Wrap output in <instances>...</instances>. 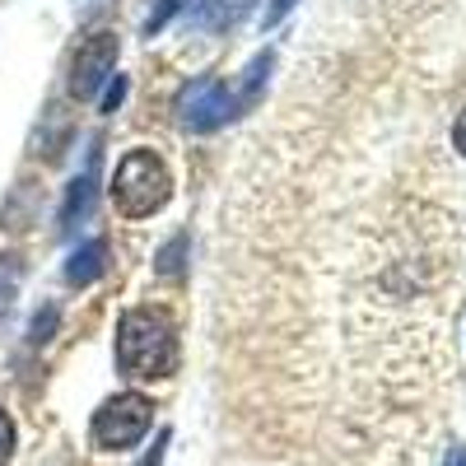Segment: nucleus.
Listing matches in <instances>:
<instances>
[{"mask_svg":"<svg viewBox=\"0 0 466 466\" xmlns=\"http://www.w3.org/2000/svg\"><path fill=\"white\" fill-rule=\"evenodd\" d=\"M116 369L140 382L173 378L177 369V331L164 308H131L116 322Z\"/></svg>","mask_w":466,"mask_h":466,"instance_id":"1","label":"nucleus"},{"mask_svg":"<svg viewBox=\"0 0 466 466\" xmlns=\"http://www.w3.org/2000/svg\"><path fill=\"white\" fill-rule=\"evenodd\" d=\"M173 197V173L154 149H131L112 173V201L127 219H149L159 215Z\"/></svg>","mask_w":466,"mask_h":466,"instance_id":"2","label":"nucleus"},{"mask_svg":"<svg viewBox=\"0 0 466 466\" xmlns=\"http://www.w3.org/2000/svg\"><path fill=\"white\" fill-rule=\"evenodd\" d=\"M149 424H154V401L140 397V392H116L107 397L98 410H94V424H89V434L103 452H127L136 448L145 434H149Z\"/></svg>","mask_w":466,"mask_h":466,"instance_id":"3","label":"nucleus"},{"mask_svg":"<svg viewBox=\"0 0 466 466\" xmlns=\"http://www.w3.org/2000/svg\"><path fill=\"white\" fill-rule=\"evenodd\" d=\"M177 122L187 127V131H197V136H206V131H219L228 116H238V107H233V94H228V85L219 80V75H197V80H187L182 89H177Z\"/></svg>","mask_w":466,"mask_h":466,"instance_id":"4","label":"nucleus"},{"mask_svg":"<svg viewBox=\"0 0 466 466\" xmlns=\"http://www.w3.org/2000/svg\"><path fill=\"white\" fill-rule=\"evenodd\" d=\"M116 52H122V37L112 28H98L89 33L80 52L70 61V98H94L103 80H112V66H116Z\"/></svg>","mask_w":466,"mask_h":466,"instance_id":"5","label":"nucleus"},{"mask_svg":"<svg viewBox=\"0 0 466 466\" xmlns=\"http://www.w3.org/2000/svg\"><path fill=\"white\" fill-rule=\"evenodd\" d=\"M98 159H103V154H98V149H89L85 173L66 187V201H61V228H70L75 219H85V215H89V206H94V187H98Z\"/></svg>","mask_w":466,"mask_h":466,"instance_id":"6","label":"nucleus"},{"mask_svg":"<svg viewBox=\"0 0 466 466\" xmlns=\"http://www.w3.org/2000/svg\"><path fill=\"white\" fill-rule=\"evenodd\" d=\"M103 266H107V243L103 238H89L85 248H75L70 252V261H66V280L70 285H94L98 276H103Z\"/></svg>","mask_w":466,"mask_h":466,"instance_id":"7","label":"nucleus"},{"mask_svg":"<svg viewBox=\"0 0 466 466\" xmlns=\"http://www.w3.org/2000/svg\"><path fill=\"white\" fill-rule=\"evenodd\" d=\"M270 66H276V52H257L252 61H248V70H243V89L233 94V107H257V98H261V89H266V75H270Z\"/></svg>","mask_w":466,"mask_h":466,"instance_id":"8","label":"nucleus"},{"mask_svg":"<svg viewBox=\"0 0 466 466\" xmlns=\"http://www.w3.org/2000/svg\"><path fill=\"white\" fill-rule=\"evenodd\" d=\"M182 257H187V233H173V238L159 248V257H154V270H159L164 280H177L182 276Z\"/></svg>","mask_w":466,"mask_h":466,"instance_id":"9","label":"nucleus"},{"mask_svg":"<svg viewBox=\"0 0 466 466\" xmlns=\"http://www.w3.org/2000/svg\"><path fill=\"white\" fill-rule=\"evenodd\" d=\"M187 5H197V0H159V10H149V19H145V37L164 33V28H168V19H173V15H182Z\"/></svg>","mask_w":466,"mask_h":466,"instance_id":"10","label":"nucleus"},{"mask_svg":"<svg viewBox=\"0 0 466 466\" xmlns=\"http://www.w3.org/2000/svg\"><path fill=\"white\" fill-rule=\"evenodd\" d=\"M56 322H61L56 308H43V313L33 318V327H28V345H47V340H52V331H56Z\"/></svg>","mask_w":466,"mask_h":466,"instance_id":"11","label":"nucleus"},{"mask_svg":"<svg viewBox=\"0 0 466 466\" xmlns=\"http://www.w3.org/2000/svg\"><path fill=\"white\" fill-rule=\"evenodd\" d=\"M15 289H19V261L5 257V261H0V308H10Z\"/></svg>","mask_w":466,"mask_h":466,"instance_id":"12","label":"nucleus"},{"mask_svg":"<svg viewBox=\"0 0 466 466\" xmlns=\"http://www.w3.org/2000/svg\"><path fill=\"white\" fill-rule=\"evenodd\" d=\"M15 448H19V430H15V420L0 410V466L15 457Z\"/></svg>","mask_w":466,"mask_h":466,"instance_id":"13","label":"nucleus"},{"mask_svg":"<svg viewBox=\"0 0 466 466\" xmlns=\"http://www.w3.org/2000/svg\"><path fill=\"white\" fill-rule=\"evenodd\" d=\"M122 98H127V75H112L107 94H103V112H116V107H122Z\"/></svg>","mask_w":466,"mask_h":466,"instance_id":"14","label":"nucleus"},{"mask_svg":"<svg viewBox=\"0 0 466 466\" xmlns=\"http://www.w3.org/2000/svg\"><path fill=\"white\" fill-rule=\"evenodd\" d=\"M294 5H299V0H270V5H266V15H261V24H266V28H276V24H280V19H285Z\"/></svg>","mask_w":466,"mask_h":466,"instance_id":"15","label":"nucleus"},{"mask_svg":"<svg viewBox=\"0 0 466 466\" xmlns=\"http://www.w3.org/2000/svg\"><path fill=\"white\" fill-rule=\"evenodd\" d=\"M168 439H173V430H159V439H154V448L140 457V466H164V448H168Z\"/></svg>","mask_w":466,"mask_h":466,"instance_id":"16","label":"nucleus"},{"mask_svg":"<svg viewBox=\"0 0 466 466\" xmlns=\"http://www.w3.org/2000/svg\"><path fill=\"white\" fill-rule=\"evenodd\" d=\"M452 145H457V154L466 159V112L457 116V127H452Z\"/></svg>","mask_w":466,"mask_h":466,"instance_id":"17","label":"nucleus"},{"mask_svg":"<svg viewBox=\"0 0 466 466\" xmlns=\"http://www.w3.org/2000/svg\"><path fill=\"white\" fill-rule=\"evenodd\" d=\"M443 466H466V448H457V443H452V448H448V457H443Z\"/></svg>","mask_w":466,"mask_h":466,"instance_id":"18","label":"nucleus"}]
</instances>
